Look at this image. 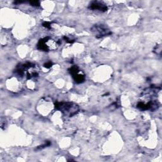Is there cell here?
<instances>
[{"instance_id":"obj_1","label":"cell","mask_w":162,"mask_h":162,"mask_svg":"<svg viewBox=\"0 0 162 162\" xmlns=\"http://www.w3.org/2000/svg\"><path fill=\"white\" fill-rule=\"evenodd\" d=\"M55 108H56L58 110L65 112H70V111L71 110L74 115L76 114L77 111V110H76V108H77V106H73V104L71 103L57 102L55 103Z\"/></svg>"},{"instance_id":"obj_2","label":"cell","mask_w":162,"mask_h":162,"mask_svg":"<svg viewBox=\"0 0 162 162\" xmlns=\"http://www.w3.org/2000/svg\"><path fill=\"white\" fill-rule=\"evenodd\" d=\"M91 31L95 32L97 37H101L111 34L108 29L104 26L103 25H95L91 29Z\"/></svg>"},{"instance_id":"obj_3","label":"cell","mask_w":162,"mask_h":162,"mask_svg":"<svg viewBox=\"0 0 162 162\" xmlns=\"http://www.w3.org/2000/svg\"><path fill=\"white\" fill-rule=\"evenodd\" d=\"M51 41H52V40L49 39L48 37L40 39L38 44H37V48L44 51H49L51 49V46H55L53 43H51Z\"/></svg>"},{"instance_id":"obj_4","label":"cell","mask_w":162,"mask_h":162,"mask_svg":"<svg viewBox=\"0 0 162 162\" xmlns=\"http://www.w3.org/2000/svg\"><path fill=\"white\" fill-rule=\"evenodd\" d=\"M90 9L93 10H99L101 11H107L108 8L107 6L104 5L103 3L99 2V1H93L91 3L89 7Z\"/></svg>"},{"instance_id":"obj_5","label":"cell","mask_w":162,"mask_h":162,"mask_svg":"<svg viewBox=\"0 0 162 162\" xmlns=\"http://www.w3.org/2000/svg\"><path fill=\"white\" fill-rule=\"evenodd\" d=\"M73 77L74 78V80L77 83H81L83 82L85 80V77L84 75L82 74H77L76 75H75V76H73Z\"/></svg>"},{"instance_id":"obj_6","label":"cell","mask_w":162,"mask_h":162,"mask_svg":"<svg viewBox=\"0 0 162 162\" xmlns=\"http://www.w3.org/2000/svg\"><path fill=\"white\" fill-rule=\"evenodd\" d=\"M43 26L46 28L50 29L51 28V23L48 22H45L43 24Z\"/></svg>"},{"instance_id":"obj_7","label":"cell","mask_w":162,"mask_h":162,"mask_svg":"<svg viewBox=\"0 0 162 162\" xmlns=\"http://www.w3.org/2000/svg\"><path fill=\"white\" fill-rule=\"evenodd\" d=\"M29 3H30V5H31L32 6H39V1H31V2H29Z\"/></svg>"},{"instance_id":"obj_8","label":"cell","mask_w":162,"mask_h":162,"mask_svg":"<svg viewBox=\"0 0 162 162\" xmlns=\"http://www.w3.org/2000/svg\"><path fill=\"white\" fill-rule=\"evenodd\" d=\"M51 65H52V63H51V62H48V63H46V64H44V67L49 69L51 67Z\"/></svg>"}]
</instances>
